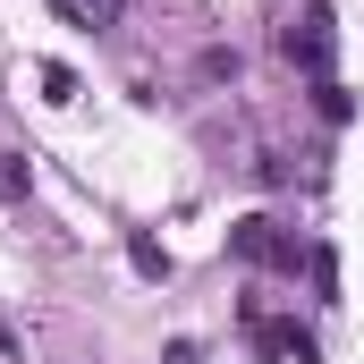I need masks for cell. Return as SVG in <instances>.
<instances>
[{"mask_svg": "<svg viewBox=\"0 0 364 364\" xmlns=\"http://www.w3.org/2000/svg\"><path fill=\"white\" fill-rule=\"evenodd\" d=\"M51 9H60L68 26H85V34H102V26H119V17H127V0H51Z\"/></svg>", "mask_w": 364, "mask_h": 364, "instance_id": "3", "label": "cell"}, {"mask_svg": "<svg viewBox=\"0 0 364 364\" xmlns=\"http://www.w3.org/2000/svg\"><path fill=\"white\" fill-rule=\"evenodd\" d=\"M279 51H288V68H305L314 85H331V68H339V26H331V9L305 0V9L279 26Z\"/></svg>", "mask_w": 364, "mask_h": 364, "instance_id": "1", "label": "cell"}, {"mask_svg": "<svg viewBox=\"0 0 364 364\" xmlns=\"http://www.w3.org/2000/svg\"><path fill=\"white\" fill-rule=\"evenodd\" d=\"M0 195H26V161L17 153H0Z\"/></svg>", "mask_w": 364, "mask_h": 364, "instance_id": "4", "label": "cell"}, {"mask_svg": "<svg viewBox=\"0 0 364 364\" xmlns=\"http://www.w3.org/2000/svg\"><path fill=\"white\" fill-rule=\"evenodd\" d=\"M229 255H237V263H255V272H296V255H305V246H296L279 220L255 212V220H237V229H229Z\"/></svg>", "mask_w": 364, "mask_h": 364, "instance_id": "2", "label": "cell"}]
</instances>
